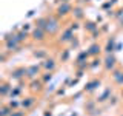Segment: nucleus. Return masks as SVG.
I'll use <instances>...</instances> for the list:
<instances>
[{
	"instance_id": "nucleus-1",
	"label": "nucleus",
	"mask_w": 123,
	"mask_h": 116,
	"mask_svg": "<svg viewBox=\"0 0 123 116\" xmlns=\"http://www.w3.org/2000/svg\"><path fill=\"white\" fill-rule=\"evenodd\" d=\"M22 48V44L17 40L15 34H11V36H5L3 37V50H6L8 53H15Z\"/></svg>"
},
{
	"instance_id": "nucleus-2",
	"label": "nucleus",
	"mask_w": 123,
	"mask_h": 116,
	"mask_svg": "<svg viewBox=\"0 0 123 116\" xmlns=\"http://www.w3.org/2000/svg\"><path fill=\"white\" fill-rule=\"evenodd\" d=\"M48 17V23H46V33L49 34V36H54V34H57L60 31V19L57 17L55 14H49L46 15Z\"/></svg>"
},
{
	"instance_id": "nucleus-3",
	"label": "nucleus",
	"mask_w": 123,
	"mask_h": 116,
	"mask_svg": "<svg viewBox=\"0 0 123 116\" xmlns=\"http://www.w3.org/2000/svg\"><path fill=\"white\" fill-rule=\"evenodd\" d=\"M72 9H74V5H72L71 2L60 3V5L55 8V15L59 19H65V17H68L69 14H72Z\"/></svg>"
},
{
	"instance_id": "nucleus-4",
	"label": "nucleus",
	"mask_w": 123,
	"mask_h": 116,
	"mask_svg": "<svg viewBox=\"0 0 123 116\" xmlns=\"http://www.w3.org/2000/svg\"><path fill=\"white\" fill-rule=\"evenodd\" d=\"M42 64H32V65H28L26 67V79L28 80H32V79H37V77L42 76Z\"/></svg>"
},
{
	"instance_id": "nucleus-5",
	"label": "nucleus",
	"mask_w": 123,
	"mask_h": 116,
	"mask_svg": "<svg viewBox=\"0 0 123 116\" xmlns=\"http://www.w3.org/2000/svg\"><path fill=\"white\" fill-rule=\"evenodd\" d=\"M31 40H34V42H38V44H42V42H45L46 39H48L49 34L46 33V29L43 28H37V26H34L32 31H31Z\"/></svg>"
},
{
	"instance_id": "nucleus-6",
	"label": "nucleus",
	"mask_w": 123,
	"mask_h": 116,
	"mask_svg": "<svg viewBox=\"0 0 123 116\" xmlns=\"http://www.w3.org/2000/svg\"><path fill=\"white\" fill-rule=\"evenodd\" d=\"M75 37V34H74V31H72L69 26H66V28H63L62 29V33H60V36L59 39H57V42H59L60 45H65V44H71L72 42V39Z\"/></svg>"
},
{
	"instance_id": "nucleus-7",
	"label": "nucleus",
	"mask_w": 123,
	"mask_h": 116,
	"mask_svg": "<svg viewBox=\"0 0 123 116\" xmlns=\"http://www.w3.org/2000/svg\"><path fill=\"white\" fill-rule=\"evenodd\" d=\"M117 67H118V64H117V59H115L114 54H105V57H103V70L106 73H111Z\"/></svg>"
},
{
	"instance_id": "nucleus-8",
	"label": "nucleus",
	"mask_w": 123,
	"mask_h": 116,
	"mask_svg": "<svg viewBox=\"0 0 123 116\" xmlns=\"http://www.w3.org/2000/svg\"><path fill=\"white\" fill-rule=\"evenodd\" d=\"M28 85H29V91L31 94H40L42 91H43L45 88V82L40 79V77H37V79H32V80H28Z\"/></svg>"
},
{
	"instance_id": "nucleus-9",
	"label": "nucleus",
	"mask_w": 123,
	"mask_h": 116,
	"mask_svg": "<svg viewBox=\"0 0 123 116\" xmlns=\"http://www.w3.org/2000/svg\"><path fill=\"white\" fill-rule=\"evenodd\" d=\"M9 79L11 80H18L22 82L23 79H26V67H15L11 70L9 73Z\"/></svg>"
},
{
	"instance_id": "nucleus-10",
	"label": "nucleus",
	"mask_w": 123,
	"mask_h": 116,
	"mask_svg": "<svg viewBox=\"0 0 123 116\" xmlns=\"http://www.w3.org/2000/svg\"><path fill=\"white\" fill-rule=\"evenodd\" d=\"M111 80H112V85L115 87H123V68L117 67L111 71Z\"/></svg>"
},
{
	"instance_id": "nucleus-11",
	"label": "nucleus",
	"mask_w": 123,
	"mask_h": 116,
	"mask_svg": "<svg viewBox=\"0 0 123 116\" xmlns=\"http://www.w3.org/2000/svg\"><path fill=\"white\" fill-rule=\"evenodd\" d=\"M40 64H42V68H43L45 71H55L57 65H59V60L49 56V57H46L45 60H42Z\"/></svg>"
},
{
	"instance_id": "nucleus-12",
	"label": "nucleus",
	"mask_w": 123,
	"mask_h": 116,
	"mask_svg": "<svg viewBox=\"0 0 123 116\" xmlns=\"http://www.w3.org/2000/svg\"><path fill=\"white\" fill-rule=\"evenodd\" d=\"M37 94H29V96H26V98H23L20 102H22V108L23 110H31V108H32L34 105H36L37 104Z\"/></svg>"
},
{
	"instance_id": "nucleus-13",
	"label": "nucleus",
	"mask_w": 123,
	"mask_h": 116,
	"mask_svg": "<svg viewBox=\"0 0 123 116\" xmlns=\"http://www.w3.org/2000/svg\"><path fill=\"white\" fill-rule=\"evenodd\" d=\"M86 51H88V54H89V57H98L100 54L103 53V45H100L98 42H92Z\"/></svg>"
},
{
	"instance_id": "nucleus-14",
	"label": "nucleus",
	"mask_w": 123,
	"mask_h": 116,
	"mask_svg": "<svg viewBox=\"0 0 123 116\" xmlns=\"http://www.w3.org/2000/svg\"><path fill=\"white\" fill-rule=\"evenodd\" d=\"M111 96H112V88H111V87H106L102 93H98V96L95 98V101H97L98 104H103V102H108Z\"/></svg>"
},
{
	"instance_id": "nucleus-15",
	"label": "nucleus",
	"mask_w": 123,
	"mask_h": 116,
	"mask_svg": "<svg viewBox=\"0 0 123 116\" xmlns=\"http://www.w3.org/2000/svg\"><path fill=\"white\" fill-rule=\"evenodd\" d=\"M11 90H12V84H9V80L3 79L0 82V96L2 98H6V96L11 94Z\"/></svg>"
},
{
	"instance_id": "nucleus-16",
	"label": "nucleus",
	"mask_w": 123,
	"mask_h": 116,
	"mask_svg": "<svg viewBox=\"0 0 123 116\" xmlns=\"http://www.w3.org/2000/svg\"><path fill=\"white\" fill-rule=\"evenodd\" d=\"M100 85H102V80H100L98 77H94V79H91L89 82L86 84V87H85V91H86V93H89V94H91V93H94L95 90H97V88L100 87Z\"/></svg>"
},
{
	"instance_id": "nucleus-17",
	"label": "nucleus",
	"mask_w": 123,
	"mask_h": 116,
	"mask_svg": "<svg viewBox=\"0 0 123 116\" xmlns=\"http://www.w3.org/2000/svg\"><path fill=\"white\" fill-rule=\"evenodd\" d=\"M115 37L114 36H111L109 39L106 40V44L103 45V53L105 54H112V51H115Z\"/></svg>"
},
{
	"instance_id": "nucleus-18",
	"label": "nucleus",
	"mask_w": 123,
	"mask_h": 116,
	"mask_svg": "<svg viewBox=\"0 0 123 116\" xmlns=\"http://www.w3.org/2000/svg\"><path fill=\"white\" fill-rule=\"evenodd\" d=\"M32 56L38 60H45L46 57H49V53H48V50H45V48H38V50H34L32 51Z\"/></svg>"
},
{
	"instance_id": "nucleus-19",
	"label": "nucleus",
	"mask_w": 123,
	"mask_h": 116,
	"mask_svg": "<svg viewBox=\"0 0 123 116\" xmlns=\"http://www.w3.org/2000/svg\"><path fill=\"white\" fill-rule=\"evenodd\" d=\"M72 17H74V20L77 22H80V20H83L85 19V14H83V8L82 6H74V9H72Z\"/></svg>"
},
{
	"instance_id": "nucleus-20",
	"label": "nucleus",
	"mask_w": 123,
	"mask_h": 116,
	"mask_svg": "<svg viewBox=\"0 0 123 116\" xmlns=\"http://www.w3.org/2000/svg\"><path fill=\"white\" fill-rule=\"evenodd\" d=\"M83 28H85V31H88V33H95V31L98 29V25L95 22H92V20H86L83 23Z\"/></svg>"
},
{
	"instance_id": "nucleus-21",
	"label": "nucleus",
	"mask_w": 123,
	"mask_h": 116,
	"mask_svg": "<svg viewBox=\"0 0 123 116\" xmlns=\"http://www.w3.org/2000/svg\"><path fill=\"white\" fill-rule=\"evenodd\" d=\"M69 54H71V48H63L59 53V62H68L69 60Z\"/></svg>"
},
{
	"instance_id": "nucleus-22",
	"label": "nucleus",
	"mask_w": 123,
	"mask_h": 116,
	"mask_svg": "<svg viewBox=\"0 0 123 116\" xmlns=\"http://www.w3.org/2000/svg\"><path fill=\"white\" fill-rule=\"evenodd\" d=\"M15 37H17V40L20 42V44H25L28 39H31V34H28V31H18V33H15Z\"/></svg>"
},
{
	"instance_id": "nucleus-23",
	"label": "nucleus",
	"mask_w": 123,
	"mask_h": 116,
	"mask_svg": "<svg viewBox=\"0 0 123 116\" xmlns=\"http://www.w3.org/2000/svg\"><path fill=\"white\" fill-rule=\"evenodd\" d=\"M22 91H23V88H22V84H20V85H15V87H12V90H11V94H9V98H12V99H17L18 96L22 94Z\"/></svg>"
},
{
	"instance_id": "nucleus-24",
	"label": "nucleus",
	"mask_w": 123,
	"mask_h": 116,
	"mask_svg": "<svg viewBox=\"0 0 123 116\" xmlns=\"http://www.w3.org/2000/svg\"><path fill=\"white\" fill-rule=\"evenodd\" d=\"M97 65H98V67L103 65V59H100V56L98 57H92V60L89 62V65H88V68H89V70H95Z\"/></svg>"
},
{
	"instance_id": "nucleus-25",
	"label": "nucleus",
	"mask_w": 123,
	"mask_h": 116,
	"mask_svg": "<svg viewBox=\"0 0 123 116\" xmlns=\"http://www.w3.org/2000/svg\"><path fill=\"white\" fill-rule=\"evenodd\" d=\"M11 113H12V108L8 104H2V107H0V116H11Z\"/></svg>"
},
{
	"instance_id": "nucleus-26",
	"label": "nucleus",
	"mask_w": 123,
	"mask_h": 116,
	"mask_svg": "<svg viewBox=\"0 0 123 116\" xmlns=\"http://www.w3.org/2000/svg\"><path fill=\"white\" fill-rule=\"evenodd\" d=\"M120 102H122L120 96H117V94H112V96L109 98V101H108V105H109V107H117Z\"/></svg>"
},
{
	"instance_id": "nucleus-27",
	"label": "nucleus",
	"mask_w": 123,
	"mask_h": 116,
	"mask_svg": "<svg viewBox=\"0 0 123 116\" xmlns=\"http://www.w3.org/2000/svg\"><path fill=\"white\" fill-rule=\"evenodd\" d=\"M46 23H48V17H46V15H45V17H38L37 19V20H36V25H34V26H37V28H46Z\"/></svg>"
},
{
	"instance_id": "nucleus-28",
	"label": "nucleus",
	"mask_w": 123,
	"mask_h": 116,
	"mask_svg": "<svg viewBox=\"0 0 123 116\" xmlns=\"http://www.w3.org/2000/svg\"><path fill=\"white\" fill-rule=\"evenodd\" d=\"M8 105L12 108V110H17V108H20V107H22V102H20V101H17V99L9 98V101H8Z\"/></svg>"
},
{
	"instance_id": "nucleus-29",
	"label": "nucleus",
	"mask_w": 123,
	"mask_h": 116,
	"mask_svg": "<svg viewBox=\"0 0 123 116\" xmlns=\"http://www.w3.org/2000/svg\"><path fill=\"white\" fill-rule=\"evenodd\" d=\"M40 79L43 80L45 84H48L49 80L52 79V71H46V73H42V76H40Z\"/></svg>"
},
{
	"instance_id": "nucleus-30",
	"label": "nucleus",
	"mask_w": 123,
	"mask_h": 116,
	"mask_svg": "<svg viewBox=\"0 0 123 116\" xmlns=\"http://www.w3.org/2000/svg\"><path fill=\"white\" fill-rule=\"evenodd\" d=\"M11 116H26V110H23V108H17V110H12Z\"/></svg>"
},
{
	"instance_id": "nucleus-31",
	"label": "nucleus",
	"mask_w": 123,
	"mask_h": 116,
	"mask_svg": "<svg viewBox=\"0 0 123 116\" xmlns=\"http://www.w3.org/2000/svg\"><path fill=\"white\" fill-rule=\"evenodd\" d=\"M8 54H9V53H8L6 50H2V54H0V62H2V64H5V62H6Z\"/></svg>"
},
{
	"instance_id": "nucleus-32",
	"label": "nucleus",
	"mask_w": 123,
	"mask_h": 116,
	"mask_svg": "<svg viewBox=\"0 0 123 116\" xmlns=\"http://www.w3.org/2000/svg\"><path fill=\"white\" fill-rule=\"evenodd\" d=\"M69 45H71V50H72V48L77 50V48H79V45H80V40H79L77 37H74V39H72V42H71Z\"/></svg>"
},
{
	"instance_id": "nucleus-33",
	"label": "nucleus",
	"mask_w": 123,
	"mask_h": 116,
	"mask_svg": "<svg viewBox=\"0 0 123 116\" xmlns=\"http://www.w3.org/2000/svg\"><path fill=\"white\" fill-rule=\"evenodd\" d=\"M79 25H80V23L77 22V20H74V22H71V25H69V28H71V29H72V31H74V33H75V31L80 28Z\"/></svg>"
},
{
	"instance_id": "nucleus-34",
	"label": "nucleus",
	"mask_w": 123,
	"mask_h": 116,
	"mask_svg": "<svg viewBox=\"0 0 123 116\" xmlns=\"http://www.w3.org/2000/svg\"><path fill=\"white\" fill-rule=\"evenodd\" d=\"M118 96H120L122 102H123V87H120V93H118Z\"/></svg>"
},
{
	"instance_id": "nucleus-35",
	"label": "nucleus",
	"mask_w": 123,
	"mask_h": 116,
	"mask_svg": "<svg viewBox=\"0 0 123 116\" xmlns=\"http://www.w3.org/2000/svg\"><path fill=\"white\" fill-rule=\"evenodd\" d=\"M23 31H28L29 29V23H26V25H23V28H22Z\"/></svg>"
},
{
	"instance_id": "nucleus-36",
	"label": "nucleus",
	"mask_w": 123,
	"mask_h": 116,
	"mask_svg": "<svg viewBox=\"0 0 123 116\" xmlns=\"http://www.w3.org/2000/svg\"><path fill=\"white\" fill-rule=\"evenodd\" d=\"M65 93V88H59V90H57V94H63Z\"/></svg>"
},
{
	"instance_id": "nucleus-37",
	"label": "nucleus",
	"mask_w": 123,
	"mask_h": 116,
	"mask_svg": "<svg viewBox=\"0 0 123 116\" xmlns=\"http://www.w3.org/2000/svg\"><path fill=\"white\" fill-rule=\"evenodd\" d=\"M32 15H34V11H32V9H31V11H29V13H28V17H32Z\"/></svg>"
},
{
	"instance_id": "nucleus-38",
	"label": "nucleus",
	"mask_w": 123,
	"mask_h": 116,
	"mask_svg": "<svg viewBox=\"0 0 123 116\" xmlns=\"http://www.w3.org/2000/svg\"><path fill=\"white\" fill-rule=\"evenodd\" d=\"M55 2H59V3H65V2H71V0H55Z\"/></svg>"
},
{
	"instance_id": "nucleus-39",
	"label": "nucleus",
	"mask_w": 123,
	"mask_h": 116,
	"mask_svg": "<svg viewBox=\"0 0 123 116\" xmlns=\"http://www.w3.org/2000/svg\"><path fill=\"white\" fill-rule=\"evenodd\" d=\"M45 116H51V111H45Z\"/></svg>"
},
{
	"instance_id": "nucleus-40",
	"label": "nucleus",
	"mask_w": 123,
	"mask_h": 116,
	"mask_svg": "<svg viewBox=\"0 0 123 116\" xmlns=\"http://www.w3.org/2000/svg\"><path fill=\"white\" fill-rule=\"evenodd\" d=\"M120 28H123V20H120Z\"/></svg>"
},
{
	"instance_id": "nucleus-41",
	"label": "nucleus",
	"mask_w": 123,
	"mask_h": 116,
	"mask_svg": "<svg viewBox=\"0 0 123 116\" xmlns=\"http://www.w3.org/2000/svg\"><path fill=\"white\" fill-rule=\"evenodd\" d=\"M117 116H123V111H120V113H118V115H117Z\"/></svg>"
},
{
	"instance_id": "nucleus-42",
	"label": "nucleus",
	"mask_w": 123,
	"mask_h": 116,
	"mask_svg": "<svg viewBox=\"0 0 123 116\" xmlns=\"http://www.w3.org/2000/svg\"><path fill=\"white\" fill-rule=\"evenodd\" d=\"M102 116H106V115H102Z\"/></svg>"
}]
</instances>
